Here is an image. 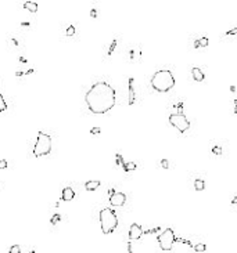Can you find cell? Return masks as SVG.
Returning a JSON list of instances; mask_svg holds the SVG:
<instances>
[{
  "label": "cell",
  "instance_id": "6da1fadb",
  "mask_svg": "<svg viewBox=\"0 0 237 253\" xmlns=\"http://www.w3.org/2000/svg\"><path fill=\"white\" fill-rule=\"evenodd\" d=\"M90 112L96 115H103L115 105V90L107 82H96L85 95Z\"/></svg>",
  "mask_w": 237,
  "mask_h": 253
},
{
  "label": "cell",
  "instance_id": "7a4b0ae2",
  "mask_svg": "<svg viewBox=\"0 0 237 253\" xmlns=\"http://www.w3.org/2000/svg\"><path fill=\"white\" fill-rule=\"evenodd\" d=\"M175 86V78L168 69L157 71L151 78V87L158 93H166Z\"/></svg>",
  "mask_w": 237,
  "mask_h": 253
},
{
  "label": "cell",
  "instance_id": "3957f363",
  "mask_svg": "<svg viewBox=\"0 0 237 253\" xmlns=\"http://www.w3.org/2000/svg\"><path fill=\"white\" fill-rule=\"evenodd\" d=\"M118 226V217L116 213L111 207H104L100 210V227L103 234L108 235L114 231Z\"/></svg>",
  "mask_w": 237,
  "mask_h": 253
},
{
  "label": "cell",
  "instance_id": "277c9868",
  "mask_svg": "<svg viewBox=\"0 0 237 253\" xmlns=\"http://www.w3.org/2000/svg\"><path fill=\"white\" fill-rule=\"evenodd\" d=\"M51 151V137L46 134L44 132H39L37 133V140L36 144L33 147V155L35 158H40L50 153Z\"/></svg>",
  "mask_w": 237,
  "mask_h": 253
},
{
  "label": "cell",
  "instance_id": "5b68a950",
  "mask_svg": "<svg viewBox=\"0 0 237 253\" xmlns=\"http://www.w3.org/2000/svg\"><path fill=\"white\" fill-rule=\"evenodd\" d=\"M157 239H158V243H159V248L162 250H171L175 245L176 235H175V231L172 228H165L157 237Z\"/></svg>",
  "mask_w": 237,
  "mask_h": 253
},
{
  "label": "cell",
  "instance_id": "8992f818",
  "mask_svg": "<svg viewBox=\"0 0 237 253\" xmlns=\"http://www.w3.org/2000/svg\"><path fill=\"white\" fill-rule=\"evenodd\" d=\"M169 123H171V125H172L175 129H178L180 133L187 132V130L190 129L189 119H187V118H186V115H183L182 112H178V114H172V115H169Z\"/></svg>",
  "mask_w": 237,
  "mask_h": 253
},
{
  "label": "cell",
  "instance_id": "52a82bcc",
  "mask_svg": "<svg viewBox=\"0 0 237 253\" xmlns=\"http://www.w3.org/2000/svg\"><path fill=\"white\" fill-rule=\"evenodd\" d=\"M143 234H144V231H143L142 226H139V224H132L130 228H129V238H130V241H137V239H140V238L143 237Z\"/></svg>",
  "mask_w": 237,
  "mask_h": 253
},
{
  "label": "cell",
  "instance_id": "ba28073f",
  "mask_svg": "<svg viewBox=\"0 0 237 253\" xmlns=\"http://www.w3.org/2000/svg\"><path fill=\"white\" fill-rule=\"evenodd\" d=\"M126 202V195L123 192H114L110 196V203L112 206H123Z\"/></svg>",
  "mask_w": 237,
  "mask_h": 253
},
{
  "label": "cell",
  "instance_id": "9c48e42d",
  "mask_svg": "<svg viewBox=\"0 0 237 253\" xmlns=\"http://www.w3.org/2000/svg\"><path fill=\"white\" fill-rule=\"evenodd\" d=\"M74 196H75V192L71 187H65L63 190V194H61V199L63 200H65V202H67V200H72Z\"/></svg>",
  "mask_w": 237,
  "mask_h": 253
},
{
  "label": "cell",
  "instance_id": "30bf717a",
  "mask_svg": "<svg viewBox=\"0 0 237 253\" xmlns=\"http://www.w3.org/2000/svg\"><path fill=\"white\" fill-rule=\"evenodd\" d=\"M191 75H193L194 80H197V82H202L205 79V75H204V72L200 68H193L191 69Z\"/></svg>",
  "mask_w": 237,
  "mask_h": 253
},
{
  "label": "cell",
  "instance_id": "8fae6325",
  "mask_svg": "<svg viewBox=\"0 0 237 253\" xmlns=\"http://www.w3.org/2000/svg\"><path fill=\"white\" fill-rule=\"evenodd\" d=\"M133 78H129V105L135 104V89H133Z\"/></svg>",
  "mask_w": 237,
  "mask_h": 253
},
{
  "label": "cell",
  "instance_id": "7c38bea8",
  "mask_svg": "<svg viewBox=\"0 0 237 253\" xmlns=\"http://www.w3.org/2000/svg\"><path fill=\"white\" fill-rule=\"evenodd\" d=\"M101 181H99V180H93V181H87L86 184H85V188L87 191H95L97 190L99 187H100Z\"/></svg>",
  "mask_w": 237,
  "mask_h": 253
},
{
  "label": "cell",
  "instance_id": "4fadbf2b",
  "mask_svg": "<svg viewBox=\"0 0 237 253\" xmlns=\"http://www.w3.org/2000/svg\"><path fill=\"white\" fill-rule=\"evenodd\" d=\"M208 43H209L208 37H200V39H197V40L194 42V47H195V48L207 47V46H208Z\"/></svg>",
  "mask_w": 237,
  "mask_h": 253
},
{
  "label": "cell",
  "instance_id": "5bb4252c",
  "mask_svg": "<svg viewBox=\"0 0 237 253\" xmlns=\"http://www.w3.org/2000/svg\"><path fill=\"white\" fill-rule=\"evenodd\" d=\"M22 6H24L25 10L31 11V13H36L37 11V3H35V1H25Z\"/></svg>",
  "mask_w": 237,
  "mask_h": 253
},
{
  "label": "cell",
  "instance_id": "9a60e30c",
  "mask_svg": "<svg viewBox=\"0 0 237 253\" xmlns=\"http://www.w3.org/2000/svg\"><path fill=\"white\" fill-rule=\"evenodd\" d=\"M194 190L195 191L205 190V181H204V180H201V179H197L194 181Z\"/></svg>",
  "mask_w": 237,
  "mask_h": 253
},
{
  "label": "cell",
  "instance_id": "2e32d148",
  "mask_svg": "<svg viewBox=\"0 0 237 253\" xmlns=\"http://www.w3.org/2000/svg\"><path fill=\"white\" fill-rule=\"evenodd\" d=\"M122 167H123L125 172H132V170L136 169V163H135V162H125V165H123Z\"/></svg>",
  "mask_w": 237,
  "mask_h": 253
},
{
  "label": "cell",
  "instance_id": "e0dca14e",
  "mask_svg": "<svg viewBox=\"0 0 237 253\" xmlns=\"http://www.w3.org/2000/svg\"><path fill=\"white\" fill-rule=\"evenodd\" d=\"M205 249H207L205 243H197L194 246V252H205Z\"/></svg>",
  "mask_w": 237,
  "mask_h": 253
},
{
  "label": "cell",
  "instance_id": "ac0fdd59",
  "mask_svg": "<svg viewBox=\"0 0 237 253\" xmlns=\"http://www.w3.org/2000/svg\"><path fill=\"white\" fill-rule=\"evenodd\" d=\"M8 253H21V246L20 245H13L8 249Z\"/></svg>",
  "mask_w": 237,
  "mask_h": 253
},
{
  "label": "cell",
  "instance_id": "d6986e66",
  "mask_svg": "<svg viewBox=\"0 0 237 253\" xmlns=\"http://www.w3.org/2000/svg\"><path fill=\"white\" fill-rule=\"evenodd\" d=\"M7 109V104H6L4 98H3V95L0 94V112H3Z\"/></svg>",
  "mask_w": 237,
  "mask_h": 253
},
{
  "label": "cell",
  "instance_id": "ffe728a7",
  "mask_svg": "<svg viewBox=\"0 0 237 253\" xmlns=\"http://www.w3.org/2000/svg\"><path fill=\"white\" fill-rule=\"evenodd\" d=\"M115 158H116V165H118V166H123V165H125V160H123L121 153H116Z\"/></svg>",
  "mask_w": 237,
  "mask_h": 253
},
{
  "label": "cell",
  "instance_id": "44dd1931",
  "mask_svg": "<svg viewBox=\"0 0 237 253\" xmlns=\"http://www.w3.org/2000/svg\"><path fill=\"white\" fill-rule=\"evenodd\" d=\"M65 35H67V36H74V35H75V27H68V28H67Z\"/></svg>",
  "mask_w": 237,
  "mask_h": 253
},
{
  "label": "cell",
  "instance_id": "7402d4cb",
  "mask_svg": "<svg viewBox=\"0 0 237 253\" xmlns=\"http://www.w3.org/2000/svg\"><path fill=\"white\" fill-rule=\"evenodd\" d=\"M99 133H101V129L100 127H92V129H90V134H92V136H95V134H99Z\"/></svg>",
  "mask_w": 237,
  "mask_h": 253
},
{
  "label": "cell",
  "instance_id": "603a6c76",
  "mask_svg": "<svg viewBox=\"0 0 237 253\" xmlns=\"http://www.w3.org/2000/svg\"><path fill=\"white\" fill-rule=\"evenodd\" d=\"M212 152L215 153V155H222V148L218 147V145H215V147L212 148Z\"/></svg>",
  "mask_w": 237,
  "mask_h": 253
},
{
  "label": "cell",
  "instance_id": "cb8c5ba5",
  "mask_svg": "<svg viewBox=\"0 0 237 253\" xmlns=\"http://www.w3.org/2000/svg\"><path fill=\"white\" fill-rule=\"evenodd\" d=\"M60 219H61V216H60V214H56V216H53V217H51V220H50V223H51V224H57V223L60 221Z\"/></svg>",
  "mask_w": 237,
  "mask_h": 253
},
{
  "label": "cell",
  "instance_id": "d4e9b609",
  "mask_svg": "<svg viewBox=\"0 0 237 253\" xmlns=\"http://www.w3.org/2000/svg\"><path fill=\"white\" fill-rule=\"evenodd\" d=\"M226 35H227V36H233V35H237V27L233 28V29H230V31H227Z\"/></svg>",
  "mask_w": 237,
  "mask_h": 253
},
{
  "label": "cell",
  "instance_id": "484cf974",
  "mask_svg": "<svg viewBox=\"0 0 237 253\" xmlns=\"http://www.w3.org/2000/svg\"><path fill=\"white\" fill-rule=\"evenodd\" d=\"M115 46H116V40H112V43H111V46H110V50H108V54H111L115 50Z\"/></svg>",
  "mask_w": 237,
  "mask_h": 253
},
{
  "label": "cell",
  "instance_id": "4316f807",
  "mask_svg": "<svg viewBox=\"0 0 237 253\" xmlns=\"http://www.w3.org/2000/svg\"><path fill=\"white\" fill-rule=\"evenodd\" d=\"M161 166H162L164 169H168L169 167V162L166 160V159H162V160H161Z\"/></svg>",
  "mask_w": 237,
  "mask_h": 253
},
{
  "label": "cell",
  "instance_id": "83f0119b",
  "mask_svg": "<svg viewBox=\"0 0 237 253\" xmlns=\"http://www.w3.org/2000/svg\"><path fill=\"white\" fill-rule=\"evenodd\" d=\"M7 167V160L6 159H0V169H6Z\"/></svg>",
  "mask_w": 237,
  "mask_h": 253
},
{
  "label": "cell",
  "instance_id": "f1b7e54d",
  "mask_svg": "<svg viewBox=\"0 0 237 253\" xmlns=\"http://www.w3.org/2000/svg\"><path fill=\"white\" fill-rule=\"evenodd\" d=\"M90 15L93 17V18H96V17H97V10H92L90 11Z\"/></svg>",
  "mask_w": 237,
  "mask_h": 253
},
{
  "label": "cell",
  "instance_id": "f546056e",
  "mask_svg": "<svg viewBox=\"0 0 237 253\" xmlns=\"http://www.w3.org/2000/svg\"><path fill=\"white\" fill-rule=\"evenodd\" d=\"M128 252L129 253H133V249H132V243L128 242Z\"/></svg>",
  "mask_w": 237,
  "mask_h": 253
},
{
  "label": "cell",
  "instance_id": "4dcf8cb0",
  "mask_svg": "<svg viewBox=\"0 0 237 253\" xmlns=\"http://www.w3.org/2000/svg\"><path fill=\"white\" fill-rule=\"evenodd\" d=\"M232 203H233V205H237V196H234V198H233Z\"/></svg>",
  "mask_w": 237,
  "mask_h": 253
},
{
  "label": "cell",
  "instance_id": "1f68e13d",
  "mask_svg": "<svg viewBox=\"0 0 237 253\" xmlns=\"http://www.w3.org/2000/svg\"><path fill=\"white\" fill-rule=\"evenodd\" d=\"M114 192H115V191H114V190H112V188H111V190H108V195L111 196V195H112V194H114Z\"/></svg>",
  "mask_w": 237,
  "mask_h": 253
},
{
  "label": "cell",
  "instance_id": "d6a6232c",
  "mask_svg": "<svg viewBox=\"0 0 237 253\" xmlns=\"http://www.w3.org/2000/svg\"><path fill=\"white\" fill-rule=\"evenodd\" d=\"M234 105H236V108H237V98L234 100Z\"/></svg>",
  "mask_w": 237,
  "mask_h": 253
},
{
  "label": "cell",
  "instance_id": "836d02e7",
  "mask_svg": "<svg viewBox=\"0 0 237 253\" xmlns=\"http://www.w3.org/2000/svg\"><path fill=\"white\" fill-rule=\"evenodd\" d=\"M29 253H35V250H29Z\"/></svg>",
  "mask_w": 237,
  "mask_h": 253
}]
</instances>
